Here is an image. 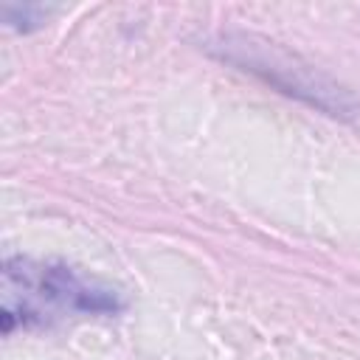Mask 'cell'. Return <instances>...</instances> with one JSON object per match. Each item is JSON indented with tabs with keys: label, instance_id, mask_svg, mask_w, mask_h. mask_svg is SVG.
I'll list each match as a JSON object with an SVG mask.
<instances>
[{
	"label": "cell",
	"instance_id": "1",
	"mask_svg": "<svg viewBox=\"0 0 360 360\" xmlns=\"http://www.w3.org/2000/svg\"><path fill=\"white\" fill-rule=\"evenodd\" d=\"M124 307L127 301L115 287L62 262L28 256L3 262V335H11L17 326H51L73 315H118Z\"/></svg>",
	"mask_w": 360,
	"mask_h": 360
},
{
	"label": "cell",
	"instance_id": "2",
	"mask_svg": "<svg viewBox=\"0 0 360 360\" xmlns=\"http://www.w3.org/2000/svg\"><path fill=\"white\" fill-rule=\"evenodd\" d=\"M219 56L239 65L242 70L262 76L267 84L278 87L287 96H295V98L312 104L315 110H321L326 115L352 118L360 110L357 98L346 87L326 79L323 73H318L309 65L298 68L295 56L276 53L270 48V42H256L253 37H231L228 34L219 39Z\"/></svg>",
	"mask_w": 360,
	"mask_h": 360
},
{
	"label": "cell",
	"instance_id": "3",
	"mask_svg": "<svg viewBox=\"0 0 360 360\" xmlns=\"http://www.w3.org/2000/svg\"><path fill=\"white\" fill-rule=\"evenodd\" d=\"M0 14H3L6 25L17 28V31H31V28H37V25H42V22H45L48 8H42V6H31V3H22V6L3 3Z\"/></svg>",
	"mask_w": 360,
	"mask_h": 360
}]
</instances>
